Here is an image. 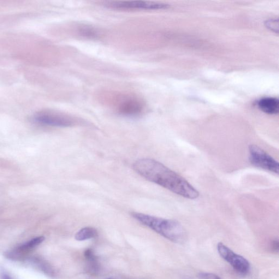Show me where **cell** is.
I'll return each mask as SVG.
<instances>
[{
  "label": "cell",
  "instance_id": "8",
  "mask_svg": "<svg viewBox=\"0 0 279 279\" xmlns=\"http://www.w3.org/2000/svg\"><path fill=\"white\" fill-rule=\"evenodd\" d=\"M258 106L261 110L266 114L275 115L279 113V102L276 98L267 97L260 99Z\"/></svg>",
  "mask_w": 279,
  "mask_h": 279
},
{
  "label": "cell",
  "instance_id": "5",
  "mask_svg": "<svg viewBox=\"0 0 279 279\" xmlns=\"http://www.w3.org/2000/svg\"><path fill=\"white\" fill-rule=\"evenodd\" d=\"M217 251L220 255L240 274L246 275L251 270V264L244 257L237 254L222 243H218Z\"/></svg>",
  "mask_w": 279,
  "mask_h": 279
},
{
  "label": "cell",
  "instance_id": "12",
  "mask_svg": "<svg viewBox=\"0 0 279 279\" xmlns=\"http://www.w3.org/2000/svg\"><path fill=\"white\" fill-rule=\"evenodd\" d=\"M266 26L271 31L276 33L279 32V20L278 19H269L265 22Z\"/></svg>",
  "mask_w": 279,
  "mask_h": 279
},
{
  "label": "cell",
  "instance_id": "7",
  "mask_svg": "<svg viewBox=\"0 0 279 279\" xmlns=\"http://www.w3.org/2000/svg\"><path fill=\"white\" fill-rule=\"evenodd\" d=\"M117 110L121 115L127 116L139 115L144 109L141 100L132 96H123L118 100Z\"/></svg>",
  "mask_w": 279,
  "mask_h": 279
},
{
  "label": "cell",
  "instance_id": "4",
  "mask_svg": "<svg viewBox=\"0 0 279 279\" xmlns=\"http://www.w3.org/2000/svg\"><path fill=\"white\" fill-rule=\"evenodd\" d=\"M249 159L255 167L278 174L279 163L260 147L252 145L249 147Z\"/></svg>",
  "mask_w": 279,
  "mask_h": 279
},
{
  "label": "cell",
  "instance_id": "9",
  "mask_svg": "<svg viewBox=\"0 0 279 279\" xmlns=\"http://www.w3.org/2000/svg\"><path fill=\"white\" fill-rule=\"evenodd\" d=\"M45 240L43 236L38 237L30 241H29L24 244H22L20 247L17 248L16 253L15 254L26 253L28 252L31 251L32 249L37 247L41 244Z\"/></svg>",
  "mask_w": 279,
  "mask_h": 279
},
{
  "label": "cell",
  "instance_id": "2",
  "mask_svg": "<svg viewBox=\"0 0 279 279\" xmlns=\"http://www.w3.org/2000/svg\"><path fill=\"white\" fill-rule=\"evenodd\" d=\"M132 216L141 224L171 242L179 244L186 240V231L179 222L140 213H133Z\"/></svg>",
  "mask_w": 279,
  "mask_h": 279
},
{
  "label": "cell",
  "instance_id": "14",
  "mask_svg": "<svg viewBox=\"0 0 279 279\" xmlns=\"http://www.w3.org/2000/svg\"><path fill=\"white\" fill-rule=\"evenodd\" d=\"M2 279H11L7 275H4L3 276Z\"/></svg>",
  "mask_w": 279,
  "mask_h": 279
},
{
  "label": "cell",
  "instance_id": "11",
  "mask_svg": "<svg viewBox=\"0 0 279 279\" xmlns=\"http://www.w3.org/2000/svg\"><path fill=\"white\" fill-rule=\"evenodd\" d=\"M85 257L89 263V270L93 273H96L99 270V266L97 263L96 257L91 249H87L85 252Z\"/></svg>",
  "mask_w": 279,
  "mask_h": 279
},
{
  "label": "cell",
  "instance_id": "6",
  "mask_svg": "<svg viewBox=\"0 0 279 279\" xmlns=\"http://www.w3.org/2000/svg\"><path fill=\"white\" fill-rule=\"evenodd\" d=\"M107 6L117 9L158 10L169 8L168 4L144 1H127L109 2Z\"/></svg>",
  "mask_w": 279,
  "mask_h": 279
},
{
  "label": "cell",
  "instance_id": "3",
  "mask_svg": "<svg viewBox=\"0 0 279 279\" xmlns=\"http://www.w3.org/2000/svg\"><path fill=\"white\" fill-rule=\"evenodd\" d=\"M34 120L43 125L69 127L76 125V118L56 111L45 110L37 112L34 116Z\"/></svg>",
  "mask_w": 279,
  "mask_h": 279
},
{
  "label": "cell",
  "instance_id": "13",
  "mask_svg": "<svg viewBox=\"0 0 279 279\" xmlns=\"http://www.w3.org/2000/svg\"><path fill=\"white\" fill-rule=\"evenodd\" d=\"M198 278L199 279H222L218 276L210 273H201Z\"/></svg>",
  "mask_w": 279,
  "mask_h": 279
},
{
  "label": "cell",
  "instance_id": "1",
  "mask_svg": "<svg viewBox=\"0 0 279 279\" xmlns=\"http://www.w3.org/2000/svg\"><path fill=\"white\" fill-rule=\"evenodd\" d=\"M133 169L147 180L182 197L196 199L199 197L197 189L191 184L157 160L148 158L139 159L134 163Z\"/></svg>",
  "mask_w": 279,
  "mask_h": 279
},
{
  "label": "cell",
  "instance_id": "10",
  "mask_svg": "<svg viewBox=\"0 0 279 279\" xmlns=\"http://www.w3.org/2000/svg\"><path fill=\"white\" fill-rule=\"evenodd\" d=\"M97 236V231L96 229L87 227L81 229L75 235V240L78 241H83L94 238Z\"/></svg>",
  "mask_w": 279,
  "mask_h": 279
}]
</instances>
